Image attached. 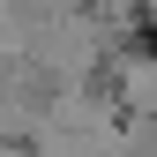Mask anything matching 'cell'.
<instances>
[{"instance_id": "6da1fadb", "label": "cell", "mask_w": 157, "mask_h": 157, "mask_svg": "<svg viewBox=\"0 0 157 157\" xmlns=\"http://www.w3.org/2000/svg\"><path fill=\"white\" fill-rule=\"evenodd\" d=\"M112 90H120V105L127 112H157V52H120L112 60Z\"/></svg>"}, {"instance_id": "7a4b0ae2", "label": "cell", "mask_w": 157, "mask_h": 157, "mask_svg": "<svg viewBox=\"0 0 157 157\" xmlns=\"http://www.w3.org/2000/svg\"><path fill=\"white\" fill-rule=\"evenodd\" d=\"M82 15H90L97 30H105V45H112L120 30H135V23H142V0H90Z\"/></svg>"}]
</instances>
